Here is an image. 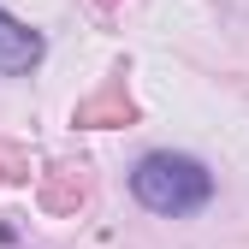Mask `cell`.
<instances>
[{"instance_id": "obj_1", "label": "cell", "mask_w": 249, "mask_h": 249, "mask_svg": "<svg viewBox=\"0 0 249 249\" xmlns=\"http://www.w3.org/2000/svg\"><path fill=\"white\" fill-rule=\"evenodd\" d=\"M131 196L148 208V213H166V220H178V213H196L208 196H213V178L202 160H190V154H142L137 172H131Z\"/></svg>"}, {"instance_id": "obj_2", "label": "cell", "mask_w": 249, "mask_h": 249, "mask_svg": "<svg viewBox=\"0 0 249 249\" xmlns=\"http://www.w3.org/2000/svg\"><path fill=\"white\" fill-rule=\"evenodd\" d=\"M36 59H42V30H30V24L0 12V77H18V71L36 66Z\"/></svg>"}]
</instances>
